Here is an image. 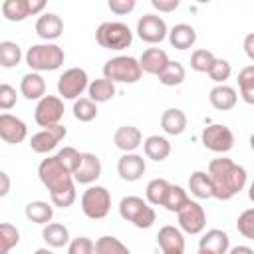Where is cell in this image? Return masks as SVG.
<instances>
[{
    "label": "cell",
    "mask_w": 254,
    "mask_h": 254,
    "mask_svg": "<svg viewBox=\"0 0 254 254\" xmlns=\"http://www.w3.org/2000/svg\"><path fill=\"white\" fill-rule=\"evenodd\" d=\"M34 254H54V252H52L50 248H38V250H36Z\"/></svg>",
    "instance_id": "53"
},
{
    "label": "cell",
    "mask_w": 254,
    "mask_h": 254,
    "mask_svg": "<svg viewBox=\"0 0 254 254\" xmlns=\"http://www.w3.org/2000/svg\"><path fill=\"white\" fill-rule=\"evenodd\" d=\"M75 183L69 185V187H64L60 190H54L50 192V198H52V204L54 206H60V208H67L75 202Z\"/></svg>",
    "instance_id": "42"
},
{
    "label": "cell",
    "mask_w": 254,
    "mask_h": 254,
    "mask_svg": "<svg viewBox=\"0 0 254 254\" xmlns=\"http://www.w3.org/2000/svg\"><path fill=\"white\" fill-rule=\"evenodd\" d=\"M206 73L210 75V79H212V81H216V83L220 85V83H224V81L230 77V73H232V67H230V64H228L226 60H222V58H216V60L212 62L210 69H208Z\"/></svg>",
    "instance_id": "43"
},
{
    "label": "cell",
    "mask_w": 254,
    "mask_h": 254,
    "mask_svg": "<svg viewBox=\"0 0 254 254\" xmlns=\"http://www.w3.org/2000/svg\"><path fill=\"white\" fill-rule=\"evenodd\" d=\"M179 0H151V6L159 12H173L179 8Z\"/></svg>",
    "instance_id": "48"
},
{
    "label": "cell",
    "mask_w": 254,
    "mask_h": 254,
    "mask_svg": "<svg viewBox=\"0 0 254 254\" xmlns=\"http://www.w3.org/2000/svg\"><path fill=\"white\" fill-rule=\"evenodd\" d=\"M81 210L91 220H101L111 210V194L105 187L93 185L87 187L81 194Z\"/></svg>",
    "instance_id": "6"
},
{
    "label": "cell",
    "mask_w": 254,
    "mask_h": 254,
    "mask_svg": "<svg viewBox=\"0 0 254 254\" xmlns=\"http://www.w3.org/2000/svg\"><path fill=\"white\" fill-rule=\"evenodd\" d=\"M71 177H73V183H79V185L95 183L101 177V161H99V157L93 155V153H81L79 165H77V169L73 171Z\"/></svg>",
    "instance_id": "15"
},
{
    "label": "cell",
    "mask_w": 254,
    "mask_h": 254,
    "mask_svg": "<svg viewBox=\"0 0 254 254\" xmlns=\"http://www.w3.org/2000/svg\"><path fill=\"white\" fill-rule=\"evenodd\" d=\"M198 254H208V252H202V250H198Z\"/></svg>",
    "instance_id": "54"
},
{
    "label": "cell",
    "mask_w": 254,
    "mask_h": 254,
    "mask_svg": "<svg viewBox=\"0 0 254 254\" xmlns=\"http://www.w3.org/2000/svg\"><path fill=\"white\" fill-rule=\"evenodd\" d=\"M95 40L105 50H125L133 42V32L123 22H103L95 30Z\"/></svg>",
    "instance_id": "5"
},
{
    "label": "cell",
    "mask_w": 254,
    "mask_h": 254,
    "mask_svg": "<svg viewBox=\"0 0 254 254\" xmlns=\"http://www.w3.org/2000/svg\"><path fill=\"white\" fill-rule=\"evenodd\" d=\"M177 216H179V226H181V230L187 232V234H198V232H202L204 226H206V212H204V208H202L198 202H194V200H189V202L177 212Z\"/></svg>",
    "instance_id": "11"
},
{
    "label": "cell",
    "mask_w": 254,
    "mask_h": 254,
    "mask_svg": "<svg viewBox=\"0 0 254 254\" xmlns=\"http://www.w3.org/2000/svg\"><path fill=\"white\" fill-rule=\"evenodd\" d=\"M226 254H254V250L250 248V246H234V248H228V252Z\"/></svg>",
    "instance_id": "52"
},
{
    "label": "cell",
    "mask_w": 254,
    "mask_h": 254,
    "mask_svg": "<svg viewBox=\"0 0 254 254\" xmlns=\"http://www.w3.org/2000/svg\"><path fill=\"white\" fill-rule=\"evenodd\" d=\"M44 8H46V2H44V0H28V10H30V16L40 14Z\"/></svg>",
    "instance_id": "50"
},
{
    "label": "cell",
    "mask_w": 254,
    "mask_h": 254,
    "mask_svg": "<svg viewBox=\"0 0 254 254\" xmlns=\"http://www.w3.org/2000/svg\"><path fill=\"white\" fill-rule=\"evenodd\" d=\"M67 254H93V240L87 236H77L69 242Z\"/></svg>",
    "instance_id": "46"
},
{
    "label": "cell",
    "mask_w": 254,
    "mask_h": 254,
    "mask_svg": "<svg viewBox=\"0 0 254 254\" xmlns=\"http://www.w3.org/2000/svg\"><path fill=\"white\" fill-rule=\"evenodd\" d=\"M107 6H109V10H111V12H115V14L123 16V14L133 12V10H135V6H137V2H135V0H109V2H107Z\"/></svg>",
    "instance_id": "47"
},
{
    "label": "cell",
    "mask_w": 254,
    "mask_h": 254,
    "mask_svg": "<svg viewBox=\"0 0 254 254\" xmlns=\"http://www.w3.org/2000/svg\"><path fill=\"white\" fill-rule=\"evenodd\" d=\"M20 91L26 99H42L46 95V79L42 77V73L30 71L22 77L20 81Z\"/></svg>",
    "instance_id": "25"
},
{
    "label": "cell",
    "mask_w": 254,
    "mask_h": 254,
    "mask_svg": "<svg viewBox=\"0 0 254 254\" xmlns=\"http://www.w3.org/2000/svg\"><path fill=\"white\" fill-rule=\"evenodd\" d=\"M26 137H28V127L20 117L10 115V113H2L0 115V139L4 143L18 145Z\"/></svg>",
    "instance_id": "14"
},
{
    "label": "cell",
    "mask_w": 254,
    "mask_h": 254,
    "mask_svg": "<svg viewBox=\"0 0 254 254\" xmlns=\"http://www.w3.org/2000/svg\"><path fill=\"white\" fill-rule=\"evenodd\" d=\"M22 60V50L16 42H0V67H16Z\"/></svg>",
    "instance_id": "37"
},
{
    "label": "cell",
    "mask_w": 254,
    "mask_h": 254,
    "mask_svg": "<svg viewBox=\"0 0 254 254\" xmlns=\"http://www.w3.org/2000/svg\"><path fill=\"white\" fill-rule=\"evenodd\" d=\"M65 135H67V129L64 125H50V127H44L42 131H38L30 137V147L34 153L46 155V153L54 151Z\"/></svg>",
    "instance_id": "12"
},
{
    "label": "cell",
    "mask_w": 254,
    "mask_h": 254,
    "mask_svg": "<svg viewBox=\"0 0 254 254\" xmlns=\"http://www.w3.org/2000/svg\"><path fill=\"white\" fill-rule=\"evenodd\" d=\"M56 159L60 161V165H62L69 175H73V171H75V169H77V165H79L81 153H79L77 149H73V147H64V149H60V151H58Z\"/></svg>",
    "instance_id": "41"
},
{
    "label": "cell",
    "mask_w": 254,
    "mask_h": 254,
    "mask_svg": "<svg viewBox=\"0 0 254 254\" xmlns=\"http://www.w3.org/2000/svg\"><path fill=\"white\" fill-rule=\"evenodd\" d=\"M87 93H89V99H91L93 103L109 101V99L115 95V83H111V81L105 79V77L93 79V81H89V85H87Z\"/></svg>",
    "instance_id": "29"
},
{
    "label": "cell",
    "mask_w": 254,
    "mask_h": 254,
    "mask_svg": "<svg viewBox=\"0 0 254 254\" xmlns=\"http://www.w3.org/2000/svg\"><path fill=\"white\" fill-rule=\"evenodd\" d=\"M119 214L137 228H151L157 220L153 206H149V202L139 196H123L119 202Z\"/></svg>",
    "instance_id": "4"
},
{
    "label": "cell",
    "mask_w": 254,
    "mask_h": 254,
    "mask_svg": "<svg viewBox=\"0 0 254 254\" xmlns=\"http://www.w3.org/2000/svg\"><path fill=\"white\" fill-rule=\"evenodd\" d=\"M200 141L202 145L212 151V153H228L232 147H234V133L226 127V125H220V123H212L208 127L202 129L200 133Z\"/></svg>",
    "instance_id": "9"
},
{
    "label": "cell",
    "mask_w": 254,
    "mask_h": 254,
    "mask_svg": "<svg viewBox=\"0 0 254 254\" xmlns=\"http://www.w3.org/2000/svg\"><path fill=\"white\" fill-rule=\"evenodd\" d=\"M167 32H169V28H167L165 20L161 16H157V14H145L137 22V34L147 44L163 42L167 38Z\"/></svg>",
    "instance_id": "13"
},
{
    "label": "cell",
    "mask_w": 254,
    "mask_h": 254,
    "mask_svg": "<svg viewBox=\"0 0 254 254\" xmlns=\"http://www.w3.org/2000/svg\"><path fill=\"white\" fill-rule=\"evenodd\" d=\"M189 190L196 198H212V185L204 171H194L189 177Z\"/></svg>",
    "instance_id": "31"
},
{
    "label": "cell",
    "mask_w": 254,
    "mask_h": 254,
    "mask_svg": "<svg viewBox=\"0 0 254 254\" xmlns=\"http://www.w3.org/2000/svg\"><path fill=\"white\" fill-rule=\"evenodd\" d=\"M169 64V56L165 50L161 48H149L141 54L139 58V67L143 73H151V75H159L163 71V67Z\"/></svg>",
    "instance_id": "20"
},
{
    "label": "cell",
    "mask_w": 254,
    "mask_h": 254,
    "mask_svg": "<svg viewBox=\"0 0 254 254\" xmlns=\"http://www.w3.org/2000/svg\"><path fill=\"white\" fill-rule=\"evenodd\" d=\"M167 36L175 50H189L196 42V32L190 24H177L167 32Z\"/></svg>",
    "instance_id": "23"
},
{
    "label": "cell",
    "mask_w": 254,
    "mask_h": 254,
    "mask_svg": "<svg viewBox=\"0 0 254 254\" xmlns=\"http://www.w3.org/2000/svg\"><path fill=\"white\" fill-rule=\"evenodd\" d=\"M216 58H214V54L210 52V50H194L192 52V56H190V67L194 69V71H198V73H206L208 69H210V65H212V62H214Z\"/></svg>",
    "instance_id": "40"
},
{
    "label": "cell",
    "mask_w": 254,
    "mask_h": 254,
    "mask_svg": "<svg viewBox=\"0 0 254 254\" xmlns=\"http://www.w3.org/2000/svg\"><path fill=\"white\" fill-rule=\"evenodd\" d=\"M161 127L167 135H181L187 129V115L179 107H169L161 115Z\"/></svg>",
    "instance_id": "24"
},
{
    "label": "cell",
    "mask_w": 254,
    "mask_h": 254,
    "mask_svg": "<svg viewBox=\"0 0 254 254\" xmlns=\"http://www.w3.org/2000/svg\"><path fill=\"white\" fill-rule=\"evenodd\" d=\"M189 200H190V198H189V194H187V190H185L183 187H179V185H169L161 206H165L169 212H179Z\"/></svg>",
    "instance_id": "32"
},
{
    "label": "cell",
    "mask_w": 254,
    "mask_h": 254,
    "mask_svg": "<svg viewBox=\"0 0 254 254\" xmlns=\"http://www.w3.org/2000/svg\"><path fill=\"white\" fill-rule=\"evenodd\" d=\"M10 177L4 173V171H0V198L2 196H6L8 194V190H10Z\"/></svg>",
    "instance_id": "49"
},
{
    "label": "cell",
    "mask_w": 254,
    "mask_h": 254,
    "mask_svg": "<svg viewBox=\"0 0 254 254\" xmlns=\"http://www.w3.org/2000/svg\"><path fill=\"white\" fill-rule=\"evenodd\" d=\"M252 44H254V34H248V36L244 38V50H246V54H248V58H250V60H254Z\"/></svg>",
    "instance_id": "51"
},
{
    "label": "cell",
    "mask_w": 254,
    "mask_h": 254,
    "mask_svg": "<svg viewBox=\"0 0 254 254\" xmlns=\"http://www.w3.org/2000/svg\"><path fill=\"white\" fill-rule=\"evenodd\" d=\"M89 85V77L87 71L81 67H69L65 69L60 77H58V93L60 99H77Z\"/></svg>",
    "instance_id": "8"
},
{
    "label": "cell",
    "mask_w": 254,
    "mask_h": 254,
    "mask_svg": "<svg viewBox=\"0 0 254 254\" xmlns=\"http://www.w3.org/2000/svg\"><path fill=\"white\" fill-rule=\"evenodd\" d=\"M143 75L139 67V60L133 56H117L105 62L103 77L111 83H135Z\"/></svg>",
    "instance_id": "3"
},
{
    "label": "cell",
    "mask_w": 254,
    "mask_h": 254,
    "mask_svg": "<svg viewBox=\"0 0 254 254\" xmlns=\"http://www.w3.org/2000/svg\"><path fill=\"white\" fill-rule=\"evenodd\" d=\"M65 60L64 50L58 44H36L26 52V64L32 71H56Z\"/></svg>",
    "instance_id": "2"
},
{
    "label": "cell",
    "mask_w": 254,
    "mask_h": 254,
    "mask_svg": "<svg viewBox=\"0 0 254 254\" xmlns=\"http://www.w3.org/2000/svg\"><path fill=\"white\" fill-rule=\"evenodd\" d=\"M157 77H159V81H161L163 85L175 87V85H181V83L185 81L187 71H185V65H183L181 62H171V60H169V64L163 67V71H161Z\"/></svg>",
    "instance_id": "30"
},
{
    "label": "cell",
    "mask_w": 254,
    "mask_h": 254,
    "mask_svg": "<svg viewBox=\"0 0 254 254\" xmlns=\"http://www.w3.org/2000/svg\"><path fill=\"white\" fill-rule=\"evenodd\" d=\"M73 117L81 123H89L97 117V103H93L89 97H77L73 101Z\"/></svg>",
    "instance_id": "36"
},
{
    "label": "cell",
    "mask_w": 254,
    "mask_h": 254,
    "mask_svg": "<svg viewBox=\"0 0 254 254\" xmlns=\"http://www.w3.org/2000/svg\"><path fill=\"white\" fill-rule=\"evenodd\" d=\"M206 175L212 185V196L218 200H230L246 185V169L228 157L212 159Z\"/></svg>",
    "instance_id": "1"
},
{
    "label": "cell",
    "mask_w": 254,
    "mask_h": 254,
    "mask_svg": "<svg viewBox=\"0 0 254 254\" xmlns=\"http://www.w3.org/2000/svg\"><path fill=\"white\" fill-rule=\"evenodd\" d=\"M2 16L10 22H22L30 16L28 0H6L2 4Z\"/></svg>",
    "instance_id": "34"
},
{
    "label": "cell",
    "mask_w": 254,
    "mask_h": 254,
    "mask_svg": "<svg viewBox=\"0 0 254 254\" xmlns=\"http://www.w3.org/2000/svg\"><path fill=\"white\" fill-rule=\"evenodd\" d=\"M157 242L163 254H183L185 252V236L175 226H163L157 234Z\"/></svg>",
    "instance_id": "17"
},
{
    "label": "cell",
    "mask_w": 254,
    "mask_h": 254,
    "mask_svg": "<svg viewBox=\"0 0 254 254\" xmlns=\"http://www.w3.org/2000/svg\"><path fill=\"white\" fill-rule=\"evenodd\" d=\"M64 32V20L54 14V12H46L36 20V34L42 40H58Z\"/></svg>",
    "instance_id": "19"
},
{
    "label": "cell",
    "mask_w": 254,
    "mask_h": 254,
    "mask_svg": "<svg viewBox=\"0 0 254 254\" xmlns=\"http://www.w3.org/2000/svg\"><path fill=\"white\" fill-rule=\"evenodd\" d=\"M38 177H40L42 185H44L50 192L73 185V177L60 165V161H58L56 157H48V159H44V161L40 163V167H38Z\"/></svg>",
    "instance_id": "7"
},
{
    "label": "cell",
    "mask_w": 254,
    "mask_h": 254,
    "mask_svg": "<svg viewBox=\"0 0 254 254\" xmlns=\"http://www.w3.org/2000/svg\"><path fill=\"white\" fill-rule=\"evenodd\" d=\"M64 117V101L58 95H44L34 111V119L40 127H50V125H60Z\"/></svg>",
    "instance_id": "10"
},
{
    "label": "cell",
    "mask_w": 254,
    "mask_h": 254,
    "mask_svg": "<svg viewBox=\"0 0 254 254\" xmlns=\"http://www.w3.org/2000/svg\"><path fill=\"white\" fill-rule=\"evenodd\" d=\"M42 238L50 248H62L69 242V230L60 222H48L42 230Z\"/></svg>",
    "instance_id": "27"
},
{
    "label": "cell",
    "mask_w": 254,
    "mask_h": 254,
    "mask_svg": "<svg viewBox=\"0 0 254 254\" xmlns=\"http://www.w3.org/2000/svg\"><path fill=\"white\" fill-rule=\"evenodd\" d=\"M145 159L137 153H123L119 163H117V173L123 181H129V183H135L139 181L143 175H145Z\"/></svg>",
    "instance_id": "16"
},
{
    "label": "cell",
    "mask_w": 254,
    "mask_h": 254,
    "mask_svg": "<svg viewBox=\"0 0 254 254\" xmlns=\"http://www.w3.org/2000/svg\"><path fill=\"white\" fill-rule=\"evenodd\" d=\"M113 143L119 151L123 153H133L141 143H143V135L135 125H121L115 133H113Z\"/></svg>",
    "instance_id": "21"
},
{
    "label": "cell",
    "mask_w": 254,
    "mask_h": 254,
    "mask_svg": "<svg viewBox=\"0 0 254 254\" xmlns=\"http://www.w3.org/2000/svg\"><path fill=\"white\" fill-rule=\"evenodd\" d=\"M20 242V232L14 224L0 222V254H8Z\"/></svg>",
    "instance_id": "38"
},
{
    "label": "cell",
    "mask_w": 254,
    "mask_h": 254,
    "mask_svg": "<svg viewBox=\"0 0 254 254\" xmlns=\"http://www.w3.org/2000/svg\"><path fill=\"white\" fill-rule=\"evenodd\" d=\"M16 101H18L16 89L10 83H0V109L8 111V109H12L16 105Z\"/></svg>",
    "instance_id": "45"
},
{
    "label": "cell",
    "mask_w": 254,
    "mask_h": 254,
    "mask_svg": "<svg viewBox=\"0 0 254 254\" xmlns=\"http://www.w3.org/2000/svg\"><path fill=\"white\" fill-rule=\"evenodd\" d=\"M236 228H238V232H240L244 238L254 240V208H246V210L238 216Z\"/></svg>",
    "instance_id": "44"
},
{
    "label": "cell",
    "mask_w": 254,
    "mask_h": 254,
    "mask_svg": "<svg viewBox=\"0 0 254 254\" xmlns=\"http://www.w3.org/2000/svg\"><path fill=\"white\" fill-rule=\"evenodd\" d=\"M238 89L242 99L252 105L254 103V65H246L238 73Z\"/></svg>",
    "instance_id": "35"
},
{
    "label": "cell",
    "mask_w": 254,
    "mask_h": 254,
    "mask_svg": "<svg viewBox=\"0 0 254 254\" xmlns=\"http://www.w3.org/2000/svg\"><path fill=\"white\" fill-rule=\"evenodd\" d=\"M228 248H230V238L220 228H212V230L204 232L198 242V250L208 252V254H226Z\"/></svg>",
    "instance_id": "18"
},
{
    "label": "cell",
    "mask_w": 254,
    "mask_h": 254,
    "mask_svg": "<svg viewBox=\"0 0 254 254\" xmlns=\"http://www.w3.org/2000/svg\"><path fill=\"white\" fill-rule=\"evenodd\" d=\"M169 181L165 179H153L147 189H145V196H147V202L149 204H155V206H161L163 204V198H165V192L169 189Z\"/></svg>",
    "instance_id": "39"
},
{
    "label": "cell",
    "mask_w": 254,
    "mask_h": 254,
    "mask_svg": "<svg viewBox=\"0 0 254 254\" xmlns=\"http://www.w3.org/2000/svg\"><path fill=\"white\" fill-rule=\"evenodd\" d=\"M24 212H26V218L28 220L46 226L52 220V216H54V206L50 202H46V200H32V202L26 204V210Z\"/></svg>",
    "instance_id": "28"
},
{
    "label": "cell",
    "mask_w": 254,
    "mask_h": 254,
    "mask_svg": "<svg viewBox=\"0 0 254 254\" xmlns=\"http://www.w3.org/2000/svg\"><path fill=\"white\" fill-rule=\"evenodd\" d=\"M93 254H131V250L115 236H101L93 242Z\"/></svg>",
    "instance_id": "33"
},
{
    "label": "cell",
    "mask_w": 254,
    "mask_h": 254,
    "mask_svg": "<svg viewBox=\"0 0 254 254\" xmlns=\"http://www.w3.org/2000/svg\"><path fill=\"white\" fill-rule=\"evenodd\" d=\"M208 101H210V105H212L214 109H218V111H230V109L236 107L238 95H236V89H234V87L220 83V85H214V87L210 89Z\"/></svg>",
    "instance_id": "22"
},
{
    "label": "cell",
    "mask_w": 254,
    "mask_h": 254,
    "mask_svg": "<svg viewBox=\"0 0 254 254\" xmlns=\"http://www.w3.org/2000/svg\"><path fill=\"white\" fill-rule=\"evenodd\" d=\"M143 151L147 155V159L151 161H165L169 155H171V143L167 137H161V135H151L143 141Z\"/></svg>",
    "instance_id": "26"
}]
</instances>
